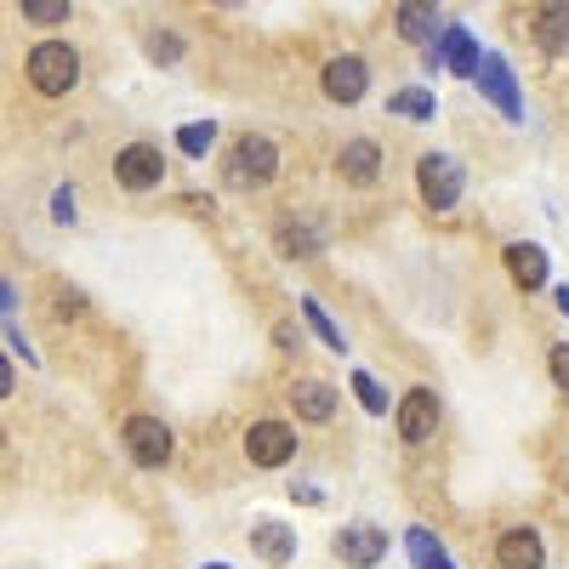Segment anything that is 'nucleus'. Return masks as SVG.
Returning <instances> with one entry per match:
<instances>
[{"instance_id":"f257e3e1","label":"nucleus","mask_w":569,"mask_h":569,"mask_svg":"<svg viewBox=\"0 0 569 569\" xmlns=\"http://www.w3.org/2000/svg\"><path fill=\"white\" fill-rule=\"evenodd\" d=\"M23 74H29V86L40 91V98H69V91L80 86V52L69 40H40V46H29Z\"/></svg>"},{"instance_id":"f03ea898","label":"nucleus","mask_w":569,"mask_h":569,"mask_svg":"<svg viewBox=\"0 0 569 569\" xmlns=\"http://www.w3.org/2000/svg\"><path fill=\"white\" fill-rule=\"evenodd\" d=\"M222 177L233 188H268L279 177V149H273V137L262 131H246V137H233V149L222 160Z\"/></svg>"},{"instance_id":"7ed1b4c3","label":"nucleus","mask_w":569,"mask_h":569,"mask_svg":"<svg viewBox=\"0 0 569 569\" xmlns=\"http://www.w3.org/2000/svg\"><path fill=\"white\" fill-rule=\"evenodd\" d=\"M416 188H421V200L433 206V211H456L467 177H461V166L450 154H421L416 160Z\"/></svg>"},{"instance_id":"20e7f679","label":"nucleus","mask_w":569,"mask_h":569,"mask_svg":"<svg viewBox=\"0 0 569 569\" xmlns=\"http://www.w3.org/2000/svg\"><path fill=\"white\" fill-rule=\"evenodd\" d=\"M160 177H166V154L154 142H126L114 154V182L126 194H149V188H160Z\"/></svg>"},{"instance_id":"39448f33","label":"nucleus","mask_w":569,"mask_h":569,"mask_svg":"<svg viewBox=\"0 0 569 569\" xmlns=\"http://www.w3.org/2000/svg\"><path fill=\"white\" fill-rule=\"evenodd\" d=\"M330 552H337L348 569H376V563L388 558V530H382V525H365V518H359V525H342V530H337Z\"/></svg>"},{"instance_id":"423d86ee","label":"nucleus","mask_w":569,"mask_h":569,"mask_svg":"<svg viewBox=\"0 0 569 569\" xmlns=\"http://www.w3.org/2000/svg\"><path fill=\"white\" fill-rule=\"evenodd\" d=\"M120 439H126L131 461H137V467H149V472L171 461V427H166L160 416H131Z\"/></svg>"},{"instance_id":"0eeeda50","label":"nucleus","mask_w":569,"mask_h":569,"mask_svg":"<svg viewBox=\"0 0 569 569\" xmlns=\"http://www.w3.org/2000/svg\"><path fill=\"white\" fill-rule=\"evenodd\" d=\"M393 23H399V40L421 46V52H433L439 34H445V12H439V0H399V7H393Z\"/></svg>"},{"instance_id":"6e6552de","label":"nucleus","mask_w":569,"mask_h":569,"mask_svg":"<svg viewBox=\"0 0 569 569\" xmlns=\"http://www.w3.org/2000/svg\"><path fill=\"white\" fill-rule=\"evenodd\" d=\"M319 86H325L330 103H359L365 91H370V69H365V58L342 52V58H330V63L319 69Z\"/></svg>"},{"instance_id":"1a4fd4ad","label":"nucleus","mask_w":569,"mask_h":569,"mask_svg":"<svg viewBox=\"0 0 569 569\" xmlns=\"http://www.w3.org/2000/svg\"><path fill=\"white\" fill-rule=\"evenodd\" d=\"M399 439L405 445H427L433 439V427H439V399H433V388H410L405 399H399Z\"/></svg>"},{"instance_id":"9d476101","label":"nucleus","mask_w":569,"mask_h":569,"mask_svg":"<svg viewBox=\"0 0 569 569\" xmlns=\"http://www.w3.org/2000/svg\"><path fill=\"white\" fill-rule=\"evenodd\" d=\"M246 456L257 467H284L297 456V433L284 421H251V433H246Z\"/></svg>"},{"instance_id":"9b49d317","label":"nucleus","mask_w":569,"mask_h":569,"mask_svg":"<svg viewBox=\"0 0 569 569\" xmlns=\"http://www.w3.org/2000/svg\"><path fill=\"white\" fill-rule=\"evenodd\" d=\"M530 34L547 58L569 52V0H536V12H530Z\"/></svg>"},{"instance_id":"f8f14e48","label":"nucleus","mask_w":569,"mask_h":569,"mask_svg":"<svg viewBox=\"0 0 569 569\" xmlns=\"http://www.w3.org/2000/svg\"><path fill=\"white\" fill-rule=\"evenodd\" d=\"M427 58H433V69L445 63L450 74H467V80L479 74V63H485V58H479V46H472V34H467L461 23H445L439 46H433V52H427Z\"/></svg>"},{"instance_id":"ddd939ff","label":"nucleus","mask_w":569,"mask_h":569,"mask_svg":"<svg viewBox=\"0 0 569 569\" xmlns=\"http://www.w3.org/2000/svg\"><path fill=\"white\" fill-rule=\"evenodd\" d=\"M472 80H479V91H485V98L507 114V120H525V98H518V86H512V69L501 63V58H485L479 63V74H472Z\"/></svg>"},{"instance_id":"4468645a","label":"nucleus","mask_w":569,"mask_h":569,"mask_svg":"<svg viewBox=\"0 0 569 569\" xmlns=\"http://www.w3.org/2000/svg\"><path fill=\"white\" fill-rule=\"evenodd\" d=\"M251 552L262 558V563H291L297 558V530L291 525H279V518H257L251 525Z\"/></svg>"},{"instance_id":"2eb2a0df","label":"nucleus","mask_w":569,"mask_h":569,"mask_svg":"<svg viewBox=\"0 0 569 569\" xmlns=\"http://www.w3.org/2000/svg\"><path fill=\"white\" fill-rule=\"evenodd\" d=\"M547 563V547H541V536L525 525V530H507L501 541H496V569H541Z\"/></svg>"},{"instance_id":"dca6fc26","label":"nucleus","mask_w":569,"mask_h":569,"mask_svg":"<svg viewBox=\"0 0 569 569\" xmlns=\"http://www.w3.org/2000/svg\"><path fill=\"white\" fill-rule=\"evenodd\" d=\"M337 166H342V182H353V188H370L376 177H382V149H376L370 137H353V142H342Z\"/></svg>"},{"instance_id":"f3484780","label":"nucleus","mask_w":569,"mask_h":569,"mask_svg":"<svg viewBox=\"0 0 569 569\" xmlns=\"http://www.w3.org/2000/svg\"><path fill=\"white\" fill-rule=\"evenodd\" d=\"M501 257H507L512 284H525V291H541V284H547V251H541V246H530V240H512Z\"/></svg>"},{"instance_id":"a211bd4d","label":"nucleus","mask_w":569,"mask_h":569,"mask_svg":"<svg viewBox=\"0 0 569 569\" xmlns=\"http://www.w3.org/2000/svg\"><path fill=\"white\" fill-rule=\"evenodd\" d=\"M291 410L302 421H330V416H337V388H330V382H297L291 388Z\"/></svg>"},{"instance_id":"6ab92c4d","label":"nucleus","mask_w":569,"mask_h":569,"mask_svg":"<svg viewBox=\"0 0 569 569\" xmlns=\"http://www.w3.org/2000/svg\"><path fill=\"white\" fill-rule=\"evenodd\" d=\"M388 114H399V120H433L439 114V98L427 86H405V91H393V98H388Z\"/></svg>"},{"instance_id":"aec40b11","label":"nucleus","mask_w":569,"mask_h":569,"mask_svg":"<svg viewBox=\"0 0 569 569\" xmlns=\"http://www.w3.org/2000/svg\"><path fill=\"white\" fill-rule=\"evenodd\" d=\"M405 552H410V563H416V569H456V563H450V552H445L433 536H427L421 525L405 536Z\"/></svg>"},{"instance_id":"412c9836","label":"nucleus","mask_w":569,"mask_h":569,"mask_svg":"<svg viewBox=\"0 0 569 569\" xmlns=\"http://www.w3.org/2000/svg\"><path fill=\"white\" fill-rule=\"evenodd\" d=\"M302 319L313 325V337H319V342H325L330 353H348V342H342V330H337V319H330V313H325V308H319L313 297H302Z\"/></svg>"},{"instance_id":"4be33fe9","label":"nucleus","mask_w":569,"mask_h":569,"mask_svg":"<svg viewBox=\"0 0 569 569\" xmlns=\"http://www.w3.org/2000/svg\"><path fill=\"white\" fill-rule=\"evenodd\" d=\"M18 12L40 29H58V23H69V0H18Z\"/></svg>"},{"instance_id":"5701e85b","label":"nucleus","mask_w":569,"mask_h":569,"mask_svg":"<svg viewBox=\"0 0 569 569\" xmlns=\"http://www.w3.org/2000/svg\"><path fill=\"white\" fill-rule=\"evenodd\" d=\"M279 251H284V257H319V233L302 228V222H284V228H279Z\"/></svg>"},{"instance_id":"b1692460","label":"nucleus","mask_w":569,"mask_h":569,"mask_svg":"<svg viewBox=\"0 0 569 569\" xmlns=\"http://www.w3.org/2000/svg\"><path fill=\"white\" fill-rule=\"evenodd\" d=\"M211 142H217V126H211V120H206V126H182V131H177V149H182V154H194V160H206V154H211Z\"/></svg>"},{"instance_id":"393cba45","label":"nucleus","mask_w":569,"mask_h":569,"mask_svg":"<svg viewBox=\"0 0 569 569\" xmlns=\"http://www.w3.org/2000/svg\"><path fill=\"white\" fill-rule=\"evenodd\" d=\"M353 393H359V405L370 416H388V393H382V382H376L370 370H353Z\"/></svg>"},{"instance_id":"a878e982","label":"nucleus","mask_w":569,"mask_h":569,"mask_svg":"<svg viewBox=\"0 0 569 569\" xmlns=\"http://www.w3.org/2000/svg\"><path fill=\"white\" fill-rule=\"evenodd\" d=\"M149 58L154 63H177L182 58V40L177 34H149Z\"/></svg>"},{"instance_id":"bb28decb","label":"nucleus","mask_w":569,"mask_h":569,"mask_svg":"<svg viewBox=\"0 0 569 569\" xmlns=\"http://www.w3.org/2000/svg\"><path fill=\"white\" fill-rule=\"evenodd\" d=\"M547 370H552V382L569 393V342H558V348L547 353Z\"/></svg>"},{"instance_id":"cd10ccee","label":"nucleus","mask_w":569,"mask_h":569,"mask_svg":"<svg viewBox=\"0 0 569 569\" xmlns=\"http://www.w3.org/2000/svg\"><path fill=\"white\" fill-rule=\"evenodd\" d=\"M52 222H74V188H58L52 194Z\"/></svg>"},{"instance_id":"c85d7f7f","label":"nucleus","mask_w":569,"mask_h":569,"mask_svg":"<svg viewBox=\"0 0 569 569\" xmlns=\"http://www.w3.org/2000/svg\"><path fill=\"white\" fill-rule=\"evenodd\" d=\"M7 342H12V353H23V365H34V353H29V342H23V330L7 319Z\"/></svg>"},{"instance_id":"c756f323","label":"nucleus","mask_w":569,"mask_h":569,"mask_svg":"<svg viewBox=\"0 0 569 569\" xmlns=\"http://www.w3.org/2000/svg\"><path fill=\"white\" fill-rule=\"evenodd\" d=\"M273 342H279V348H297V342H302V330H297V325H279V330H273Z\"/></svg>"},{"instance_id":"7c9ffc66","label":"nucleus","mask_w":569,"mask_h":569,"mask_svg":"<svg viewBox=\"0 0 569 569\" xmlns=\"http://www.w3.org/2000/svg\"><path fill=\"white\" fill-rule=\"evenodd\" d=\"M558 308L569 313V284H558Z\"/></svg>"},{"instance_id":"2f4dec72","label":"nucleus","mask_w":569,"mask_h":569,"mask_svg":"<svg viewBox=\"0 0 569 569\" xmlns=\"http://www.w3.org/2000/svg\"><path fill=\"white\" fill-rule=\"evenodd\" d=\"M211 7H240V0H211Z\"/></svg>"},{"instance_id":"473e14b6","label":"nucleus","mask_w":569,"mask_h":569,"mask_svg":"<svg viewBox=\"0 0 569 569\" xmlns=\"http://www.w3.org/2000/svg\"><path fill=\"white\" fill-rule=\"evenodd\" d=\"M206 569H228V563H206Z\"/></svg>"}]
</instances>
